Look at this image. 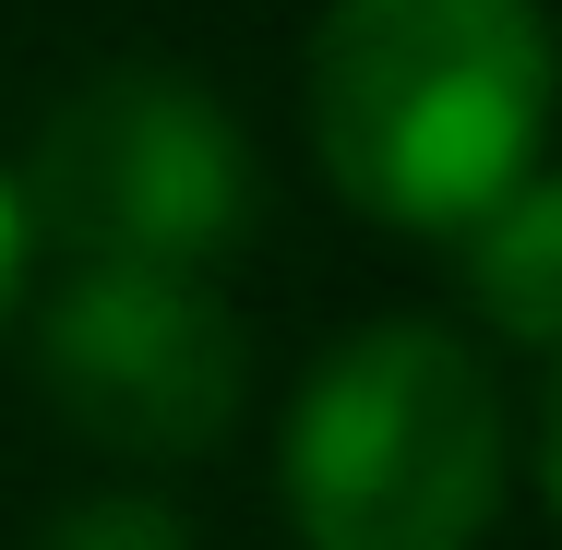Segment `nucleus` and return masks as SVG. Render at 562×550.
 <instances>
[{
  "label": "nucleus",
  "instance_id": "nucleus-1",
  "mask_svg": "<svg viewBox=\"0 0 562 550\" xmlns=\"http://www.w3.org/2000/svg\"><path fill=\"white\" fill-rule=\"evenodd\" d=\"M562 48L539 0H324L312 156L347 216L395 239H467L551 144Z\"/></svg>",
  "mask_w": 562,
  "mask_h": 550
},
{
  "label": "nucleus",
  "instance_id": "nucleus-2",
  "mask_svg": "<svg viewBox=\"0 0 562 550\" xmlns=\"http://www.w3.org/2000/svg\"><path fill=\"white\" fill-rule=\"evenodd\" d=\"M515 479L503 383L467 335L383 312L300 371L276 491L300 550H479Z\"/></svg>",
  "mask_w": 562,
  "mask_h": 550
},
{
  "label": "nucleus",
  "instance_id": "nucleus-3",
  "mask_svg": "<svg viewBox=\"0 0 562 550\" xmlns=\"http://www.w3.org/2000/svg\"><path fill=\"white\" fill-rule=\"evenodd\" d=\"M24 239L60 263H144V276H216L263 216L239 120L168 72V60H109L36 120V156L12 180Z\"/></svg>",
  "mask_w": 562,
  "mask_h": 550
},
{
  "label": "nucleus",
  "instance_id": "nucleus-4",
  "mask_svg": "<svg viewBox=\"0 0 562 550\" xmlns=\"http://www.w3.org/2000/svg\"><path fill=\"white\" fill-rule=\"evenodd\" d=\"M36 395L132 467H192L251 395V347L216 276H144V263H72L36 312Z\"/></svg>",
  "mask_w": 562,
  "mask_h": 550
},
{
  "label": "nucleus",
  "instance_id": "nucleus-5",
  "mask_svg": "<svg viewBox=\"0 0 562 550\" xmlns=\"http://www.w3.org/2000/svg\"><path fill=\"white\" fill-rule=\"evenodd\" d=\"M454 276H467V312L503 335V347H562V168H527L491 216L454 239Z\"/></svg>",
  "mask_w": 562,
  "mask_h": 550
},
{
  "label": "nucleus",
  "instance_id": "nucleus-6",
  "mask_svg": "<svg viewBox=\"0 0 562 550\" xmlns=\"http://www.w3.org/2000/svg\"><path fill=\"white\" fill-rule=\"evenodd\" d=\"M36 550H192V527H180V503H156V491H85V503L48 515Z\"/></svg>",
  "mask_w": 562,
  "mask_h": 550
},
{
  "label": "nucleus",
  "instance_id": "nucleus-7",
  "mask_svg": "<svg viewBox=\"0 0 562 550\" xmlns=\"http://www.w3.org/2000/svg\"><path fill=\"white\" fill-rule=\"evenodd\" d=\"M24 276H36V239H24V204H12V180H0V335L24 324Z\"/></svg>",
  "mask_w": 562,
  "mask_h": 550
},
{
  "label": "nucleus",
  "instance_id": "nucleus-8",
  "mask_svg": "<svg viewBox=\"0 0 562 550\" xmlns=\"http://www.w3.org/2000/svg\"><path fill=\"white\" fill-rule=\"evenodd\" d=\"M539 503H551V527H562V347H551V371H539Z\"/></svg>",
  "mask_w": 562,
  "mask_h": 550
}]
</instances>
